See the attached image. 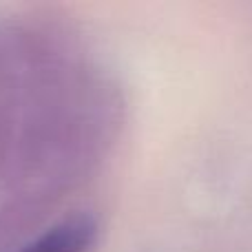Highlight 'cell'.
I'll use <instances>...</instances> for the list:
<instances>
[{
  "mask_svg": "<svg viewBox=\"0 0 252 252\" xmlns=\"http://www.w3.org/2000/svg\"><path fill=\"white\" fill-rule=\"evenodd\" d=\"M97 239V223L91 215L80 213L47 228L42 235L22 246L20 252H89Z\"/></svg>",
  "mask_w": 252,
  "mask_h": 252,
  "instance_id": "obj_1",
  "label": "cell"
}]
</instances>
